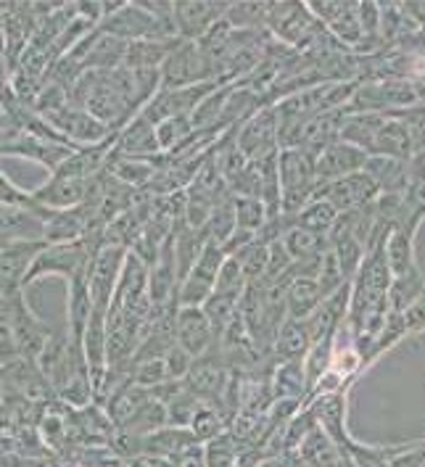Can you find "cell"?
Returning a JSON list of instances; mask_svg holds the SVG:
<instances>
[{"instance_id":"1","label":"cell","mask_w":425,"mask_h":467,"mask_svg":"<svg viewBox=\"0 0 425 467\" xmlns=\"http://www.w3.org/2000/svg\"><path fill=\"white\" fill-rule=\"evenodd\" d=\"M3 298H5V306H8V320H11L19 359H35L37 362L43 357V351L48 348L50 341H53L50 327L32 312V306L26 304L25 291H16L11 296H3Z\"/></svg>"},{"instance_id":"2","label":"cell","mask_w":425,"mask_h":467,"mask_svg":"<svg viewBox=\"0 0 425 467\" xmlns=\"http://www.w3.org/2000/svg\"><path fill=\"white\" fill-rule=\"evenodd\" d=\"M37 117H43L67 143L77 148L98 146V143H106L109 138L117 135L111 127H106L93 114H88L85 109L72 106V103H67L56 111H48V114H37Z\"/></svg>"},{"instance_id":"3","label":"cell","mask_w":425,"mask_h":467,"mask_svg":"<svg viewBox=\"0 0 425 467\" xmlns=\"http://www.w3.org/2000/svg\"><path fill=\"white\" fill-rule=\"evenodd\" d=\"M201 82H212L209 64L201 53L199 43L182 40L170 58L161 64V88L159 90H177V88H191Z\"/></svg>"},{"instance_id":"4","label":"cell","mask_w":425,"mask_h":467,"mask_svg":"<svg viewBox=\"0 0 425 467\" xmlns=\"http://www.w3.org/2000/svg\"><path fill=\"white\" fill-rule=\"evenodd\" d=\"M315 156L304 148H288L283 150L277 170H280V182H283V206L294 212L306 201V193H312L315 177Z\"/></svg>"},{"instance_id":"5","label":"cell","mask_w":425,"mask_h":467,"mask_svg":"<svg viewBox=\"0 0 425 467\" xmlns=\"http://www.w3.org/2000/svg\"><path fill=\"white\" fill-rule=\"evenodd\" d=\"M212 93H214V82H201V85L177 88V90H159L140 114L150 124H161L164 119H175V117H193V111Z\"/></svg>"},{"instance_id":"6","label":"cell","mask_w":425,"mask_h":467,"mask_svg":"<svg viewBox=\"0 0 425 467\" xmlns=\"http://www.w3.org/2000/svg\"><path fill=\"white\" fill-rule=\"evenodd\" d=\"M368 159L370 156L362 148L351 146L347 140H336V143H330L317 156V161H315V177L320 180V185H327V182H336L341 177L365 172Z\"/></svg>"},{"instance_id":"7","label":"cell","mask_w":425,"mask_h":467,"mask_svg":"<svg viewBox=\"0 0 425 467\" xmlns=\"http://www.w3.org/2000/svg\"><path fill=\"white\" fill-rule=\"evenodd\" d=\"M320 193L336 212H357L370 206L378 196V185L368 172L349 174L336 182L320 185Z\"/></svg>"},{"instance_id":"8","label":"cell","mask_w":425,"mask_h":467,"mask_svg":"<svg viewBox=\"0 0 425 467\" xmlns=\"http://www.w3.org/2000/svg\"><path fill=\"white\" fill-rule=\"evenodd\" d=\"M88 193H90V180L50 174L40 188L32 191V198L37 206H43L48 212H67V209L82 206L88 201Z\"/></svg>"},{"instance_id":"9","label":"cell","mask_w":425,"mask_h":467,"mask_svg":"<svg viewBox=\"0 0 425 467\" xmlns=\"http://www.w3.org/2000/svg\"><path fill=\"white\" fill-rule=\"evenodd\" d=\"M267 22L273 25V29L283 40H288L294 46H304V43L315 40L320 32V25L299 3H270Z\"/></svg>"},{"instance_id":"10","label":"cell","mask_w":425,"mask_h":467,"mask_svg":"<svg viewBox=\"0 0 425 467\" xmlns=\"http://www.w3.org/2000/svg\"><path fill=\"white\" fill-rule=\"evenodd\" d=\"M46 217L48 209H3L0 212V241L16 244V241H46Z\"/></svg>"},{"instance_id":"11","label":"cell","mask_w":425,"mask_h":467,"mask_svg":"<svg viewBox=\"0 0 425 467\" xmlns=\"http://www.w3.org/2000/svg\"><path fill=\"white\" fill-rule=\"evenodd\" d=\"M0 386H5V391L22 399H37L48 394L50 383L35 359H14L0 368Z\"/></svg>"},{"instance_id":"12","label":"cell","mask_w":425,"mask_h":467,"mask_svg":"<svg viewBox=\"0 0 425 467\" xmlns=\"http://www.w3.org/2000/svg\"><path fill=\"white\" fill-rule=\"evenodd\" d=\"M277 146V114L275 111H264L259 117H254L246 130L238 138V150L246 159H270L275 156Z\"/></svg>"},{"instance_id":"13","label":"cell","mask_w":425,"mask_h":467,"mask_svg":"<svg viewBox=\"0 0 425 467\" xmlns=\"http://www.w3.org/2000/svg\"><path fill=\"white\" fill-rule=\"evenodd\" d=\"M230 3H175V26L185 40H201L220 16H227Z\"/></svg>"},{"instance_id":"14","label":"cell","mask_w":425,"mask_h":467,"mask_svg":"<svg viewBox=\"0 0 425 467\" xmlns=\"http://www.w3.org/2000/svg\"><path fill=\"white\" fill-rule=\"evenodd\" d=\"M365 172L373 177L378 191H383V196L407 198V185H409V164H404L401 159L391 156H370Z\"/></svg>"},{"instance_id":"15","label":"cell","mask_w":425,"mask_h":467,"mask_svg":"<svg viewBox=\"0 0 425 467\" xmlns=\"http://www.w3.org/2000/svg\"><path fill=\"white\" fill-rule=\"evenodd\" d=\"M117 153L135 156V159H150L153 153H161L156 124H150L143 114H138L132 122L117 138Z\"/></svg>"},{"instance_id":"16","label":"cell","mask_w":425,"mask_h":467,"mask_svg":"<svg viewBox=\"0 0 425 467\" xmlns=\"http://www.w3.org/2000/svg\"><path fill=\"white\" fill-rule=\"evenodd\" d=\"M177 344L182 346L191 357H199L201 351L209 346L212 338V322L196 306H185L177 315Z\"/></svg>"},{"instance_id":"17","label":"cell","mask_w":425,"mask_h":467,"mask_svg":"<svg viewBox=\"0 0 425 467\" xmlns=\"http://www.w3.org/2000/svg\"><path fill=\"white\" fill-rule=\"evenodd\" d=\"M323 304V291L317 277H296L291 291H288V309L294 317H306L312 312H317V306Z\"/></svg>"},{"instance_id":"18","label":"cell","mask_w":425,"mask_h":467,"mask_svg":"<svg viewBox=\"0 0 425 467\" xmlns=\"http://www.w3.org/2000/svg\"><path fill=\"white\" fill-rule=\"evenodd\" d=\"M193 119L191 117H175V119H164L156 124V135H159V146L161 150H180L196 132H193Z\"/></svg>"},{"instance_id":"19","label":"cell","mask_w":425,"mask_h":467,"mask_svg":"<svg viewBox=\"0 0 425 467\" xmlns=\"http://www.w3.org/2000/svg\"><path fill=\"white\" fill-rule=\"evenodd\" d=\"M299 217V227L315 233V235L327 233L330 227H336V209H333L327 201H315V203H309Z\"/></svg>"},{"instance_id":"20","label":"cell","mask_w":425,"mask_h":467,"mask_svg":"<svg viewBox=\"0 0 425 467\" xmlns=\"http://www.w3.org/2000/svg\"><path fill=\"white\" fill-rule=\"evenodd\" d=\"M244 285H246V272L241 267V262L238 259H227L225 265H223V270H220V275H217L214 294L227 296V298H235L238 301Z\"/></svg>"},{"instance_id":"21","label":"cell","mask_w":425,"mask_h":467,"mask_svg":"<svg viewBox=\"0 0 425 467\" xmlns=\"http://www.w3.org/2000/svg\"><path fill=\"white\" fill-rule=\"evenodd\" d=\"M317 248H320V238L315 233H309L304 227L288 230V235H285V251H288L291 259H299V262L301 259H312V256H317Z\"/></svg>"},{"instance_id":"22","label":"cell","mask_w":425,"mask_h":467,"mask_svg":"<svg viewBox=\"0 0 425 467\" xmlns=\"http://www.w3.org/2000/svg\"><path fill=\"white\" fill-rule=\"evenodd\" d=\"M264 220H270V214H267L262 198H241L238 201V206H235V224L241 230H256V227L264 224Z\"/></svg>"},{"instance_id":"23","label":"cell","mask_w":425,"mask_h":467,"mask_svg":"<svg viewBox=\"0 0 425 467\" xmlns=\"http://www.w3.org/2000/svg\"><path fill=\"white\" fill-rule=\"evenodd\" d=\"M227 16L235 26H256L259 22H267L270 3H238L227 8Z\"/></svg>"},{"instance_id":"24","label":"cell","mask_w":425,"mask_h":467,"mask_svg":"<svg viewBox=\"0 0 425 467\" xmlns=\"http://www.w3.org/2000/svg\"><path fill=\"white\" fill-rule=\"evenodd\" d=\"M203 315L212 322V327H225L227 322H233V315H235V298L212 294L203 304Z\"/></svg>"},{"instance_id":"25","label":"cell","mask_w":425,"mask_h":467,"mask_svg":"<svg viewBox=\"0 0 425 467\" xmlns=\"http://www.w3.org/2000/svg\"><path fill=\"white\" fill-rule=\"evenodd\" d=\"M0 206L3 209H35V198L32 193L22 191L19 185H14L5 174L0 172Z\"/></svg>"},{"instance_id":"26","label":"cell","mask_w":425,"mask_h":467,"mask_svg":"<svg viewBox=\"0 0 425 467\" xmlns=\"http://www.w3.org/2000/svg\"><path fill=\"white\" fill-rule=\"evenodd\" d=\"M306 338H309V333H306V327L299 325L296 320H288L283 327H280V338H277V346H280V351H285V354H296L304 348L306 344Z\"/></svg>"},{"instance_id":"27","label":"cell","mask_w":425,"mask_h":467,"mask_svg":"<svg viewBox=\"0 0 425 467\" xmlns=\"http://www.w3.org/2000/svg\"><path fill=\"white\" fill-rule=\"evenodd\" d=\"M238 262H241V267L246 272V277H256V275H262L264 267H270V254H267V248L264 246H256V244H251L241 256H238Z\"/></svg>"}]
</instances>
